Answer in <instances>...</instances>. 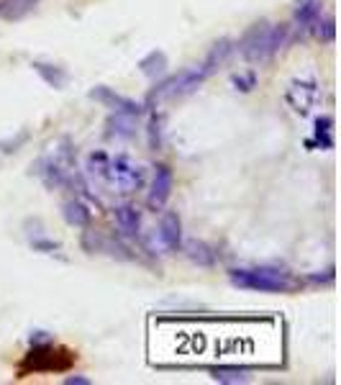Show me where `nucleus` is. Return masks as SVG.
I'll use <instances>...</instances> for the list:
<instances>
[{"instance_id":"1","label":"nucleus","mask_w":341,"mask_h":385,"mask_svg":"<svg viewBox=\"0 0 341 385\" xmlns=\"http://www.w3.org/2000/svg\"><path fill=\"white\" fill-rule=\"evenodd\" d=\"M288 34H290V28L285 24L272 26L267 24V21H259V24H254L247 34L241 36L239 51L249 62H267V59H272L285 47Z\"/></svg>"},{"instance_id":"2","label":"nucleus","mask_w":341,"mask_h":385,"mask_svg":"<svg viewBox=\"0 0 341 385\" xmlns=\"http://www.w3.org/2000/svg\"><path fill=\"white\" fill-rule=\"evenodd\" d=\"M231 285L241 290H254V293H290L295 290L298 280L280 268H252V270H231Z\"/></svg>"},{"instance_id":"3","label":"nucleus","mask_w":341,"mask_h":385,"mask_svg":"<svg viewBox=\"0 0 341 385\" xmlns=\"http://www.w3.org/2000/svg\"><path fill=\"white\" fill-rule=\"evenodd\" d=\"M103 180L111 185L116 192H137L144 185V170L131 157L119 154V157H108Z\"/></svg>"},{"instance_id":"4","label":"nucleus","mask_w":341,"mask_h":385,"mask_svg":"<svg viewBox=\"0 0 341 385\" xmlns=\"http://www.w3.org/2000/svg\"><path fill=\"white\" fill-rule=\"evenodd\" d=\"M211 75H213V69L208 67L205 62L203 65H195V67H190V69H182V72H177L175 77L164 80V83L152 92V101H164V98L188 95V92L198 90V88H200Z\"/></svg>"},{"instance_id":"5","label":"nucleus","mask_w":341,"mask_h":385,"mask_svg":"<svg viewBox=\"0 0 341 385\" xmlns=\"http://www.w3.org/2000/svg\"><path fill=\"white\" fill-rule=\"evenodd\" d=\"M90 98L98 103H103L105 108H111L113 113H131V116H141L144 108H141V103L131 101V98H123L119 92H113L111 88H105V85H98L90 90Z\"/></svg>"},{"instance_id":"6","label":"nucleus","mask_w":341,"mask_h":385,"mask_svg":"<svg viewBox=\"0 0 341 385\" xmlns=\"http://www.w3.org/2000/svg\"><path fill=\"white\" fill-rule=\"evenodd\" d=\"M285 98H288V103L292 106L295 113L306 116L308 110L313 108L318 101V85L313 83V80H295V83L288 88Z\"/></svg>"},{"instance_id":"7","label":"nucleus","mask_w":341,"mask_h":385,"mask_svg":"<svg viewBox=\"0 0 341 385\" xmlns=\"http://www.w3.org/2000/svg\"><path fill=\"white\" fill-rule=\"evenodd\" d=\"M172 170L167 165H157L154 167V180H152V190H149V208L159 211L164 208V203L170 201L172 195Z\"/></svg>"},{"instance_id":"8","label":"nucleus","mask_w":341,"mask_h":385,"mask_svg":"<svg viewBox=\"0 0 341 385\" xmlns=\"http://www.w3.org/2000/svg\"><path fill=\"white\" fill-rule=\"evenodd\" d=\"M157 236H159V242H162V247L167 252H177L182 247V221H180L175 211H167L162 216Z\"/></svg>"},{"instance_id":"9","label":"nucleus","mask_w":341,"mask_h":385,"mask_svg":"<svg viewBox=\"0 0 341 385\" xmlns=\"http://www.w3.org/2000/svg\"><path fill=\"white\" fill-rule=\"evenodd\" d=\"M113 218H116V227L123 236H139L141 231V213L137 206L131 203H121L113 208Z\"/></svg>"},{"instance_id":"10","label":"nucleus","mask_w":341,"mask_h":385,"mask_svg":"<svg viewBox=\"0 0 341 385\" xmlns=\"http://www.w3.org/2000/svg\"><path fill=\"white\" fill-rule=\"evenodd\" d=\"M318 18H321V0H300L295 8V24L300 26V31H313Z\"/></svg>"},{"instance_id":"11","label":"nucleus","mask_w":341,"mask_h":385,"mask_svg":"<svg viewBox=\"0 0 341 385\" xmlns=\"http://www.w3.org/2000/svg\"><path fill=\"white\" fill-rule=\"evenodd\" d=\"M185 254H188L190 262H195L198 268H211L216 262V252L208 247L205 242H200V239H190V242H185Z\"/></svg>"},{"instance_id":"12","label":"nucleus","mask_w":341,"mask_h":385,"mask_svg":"<svg viewBox=\"0 0 341 385\" xmlns=\"http://www.w3.org/2000/svg\"><path fill=\"white\" fill-rule=\"evenodd\" d=\"M62 216H64V221H67L69 227H75V229H85L87 224H90V211H87L85 203L77 201V198L62 206Z\"/></svg>"},{"instance_id":"13","label":"nucleus","mask_w":341,"mask_h":385,"mask_svg":"<svg viewBox=\"0 0 341 385\" xmlns=\"http://www.w3.org/2000/svg\"><path fill=\"white\" fill-rule=\"evenodd\" d=\"M137 121L139 116H131V113H116V116L108 121V134L116 136V139H131L137 134Z\"/></svg>"},{"instance_id":"14","label":"nucleus","mask_w":341,"mask_h":385,"mask_svg":"<svg viewBox=\"0 0 341 385\" xmlns=\"http://www.w3.org/2000/svg\"><path fill=\"white\" fill-rule=\"evenodd\" d=\"M139 69L144 72L146 77H159L167 72V54L162 49H154L149 51L141 62H139Z\"/></svg>"},{"instance_id":"15","label":"nucleus","mask_w":341,"mask_h":385,"mask_svg":"<svg viewBox=\"0 0 341 385\" xmlns=\"http://www.w3.org/2000/svg\"><path fill=\"white\" fill-rule=\"evenodd\" d=\"M31 67L39 72V75L44 77V83L51 85V88H57V90H62L64 88V83H67V72L62 67H57V65H46V62H34Z\"/></svg>"},{"instance_id":"16","label":"nucleus","mask_w":341,"mask_h":385,"mask_svg":"<svg viewBox=\"0 0 341 385\" xmlns=\"http://www.w3.org/2000/svg\"><path fill=\"white\" fill-rule=\"evenodd\" d=\"M311 144H316L321 149H331L333 147V118L331 116L316 118V139L308 142V147H311Z\"/></svg>"},{"instance_id":"17","label":"nucleus","mask_w":341,"mask_h":385,"mask_svg":"<svg viewBox=\"0 0 341 385\" xmlns=\"http://www.w3.org/2000/svg\"><path fill=\"white\" fill-rule=\"evenodd\" d=\"M231 51H234V42H231V39H221V42H216L213 49L208 51V57H205V65H208L211 69L221 67L223 62L229 59Z\"/></svg>"},{"instance_id":"18","label":"nucleus","mask_w":341,"mask_h":385,"mask_svg":"<svg viewBox=\"0 0 341 385\" xmlns=\"http://www.w3.org/2000/svg\"><path fill=\"white\" fill-rule=\"evenodd\" d=\"M211 377H213V380H218V383H226V385L247 383V380H249L247 370H241V368H213V370H211Z\"/></svg>"},{"instance_id":"19","label":"nucleus","mask_w":341,"mask_h":385,"mask_svg":"<svg viewBox=\"0 0 341 385\" xmlns=\"http://www.w3.org/2000/svg\"><path fill=\"white\" fill-rule=\"evenodd\" d=\"M149 147L154 151L162 147V116H157V113H152L149 118Z\"/></svg>"},{"instance_id":"20","label":"nucleus","mask_w":341,"mask_h":385,"mask_svg":"<svg viewBox=\"0 0 341 385\" xmlns=\"http://www.w3.org/2000/svg\"><path fill=\"white\" fill-rule=\"evenodd\" d=\"M313 31H316V36L324 44H333V36H336V24H333V18H326V21L318 18V24L313 26Z\"/></svg>"},{"instance_id":"21","label":"nucleus","mask_w":341,"mask_h":385,"mask_svg":"<svg viewBox=\"0 0 341 385\" xmlns=\"http://www.w3.org/2000/svg\"><path fill=\"white\" fill-rule=\"evenodd\" d=\"M234 88L241 92H252L256 88V72H244V75H234L231 77Z\"/></svg>"},{"instance_id":"22","label":"nucleus","mask_w":341,"mask_h":385,"mask_svg":"<svg viewBox=\"0 0 341 385\" xmlns=\"http://www.w3.org/2000/svg\"><path fill=\"white\" fill-rule=\"evenodd\" d=\"M34 3L36 0H8L6 6H16V8H10V10H6L3 16L6 18H21L26 13V10H31L34 8Z\"/></svg>"},{"instance_id":"23","label":"nucleus","mask_w":341,"mask_h":385,"mask_svg":"<svg viewBox=\"0 0 341 385\" xmlns=\"http://www.w3.org/2000/svg\"><path fill=\"white\" fill-rule=\"evenodd\" d=\"M31 247H34L36 252H46V254H51V252H57V249H60V244H57V242H51V239H44V236H39V239H34V242H31Z\"/></svg>"},{"instance_id":"24","label":"nucleus","mask_w":341,"mask_h":385,"mask_svg":"<svg viewBox=\"0 0 341 385\" xmlns=\"http://www.w3.org/2000/svg\"><path fill=\"white\" fill-rule=\"evenodd\" d=\"M26 131H21V134L16 136V139H6V142H0V151H16V147H21V144L26 142Z\"/></svg>"},{"instance_id":"25","label":"nucleus","mask_w":341,"mask_h":385,"mask_svg":"<svg viewBox=\"0 0 341 385\" xmlns=\"http://www.w3.org/2000/svg\"><path fill=\"white\" fill-rule=\"evenodd\" d=\"M333 280V268H329L324 275H311V283H331Z\"/></svg>"},{"instance_id":"26","label":"nucleus","mask_w":341,"mask_h":385,"mask_svg":"<svg viewBox=\"0 0 341 385\" xmlns=\"http://www.w3.org/2000/svg\"><path fill=\"white\" fill-rule=\"evenodd\" d=\"M64 383H67V385H90V380H87V377H80V375H75V377H67V380H64Z\"/></svg>"}]
</instances>
